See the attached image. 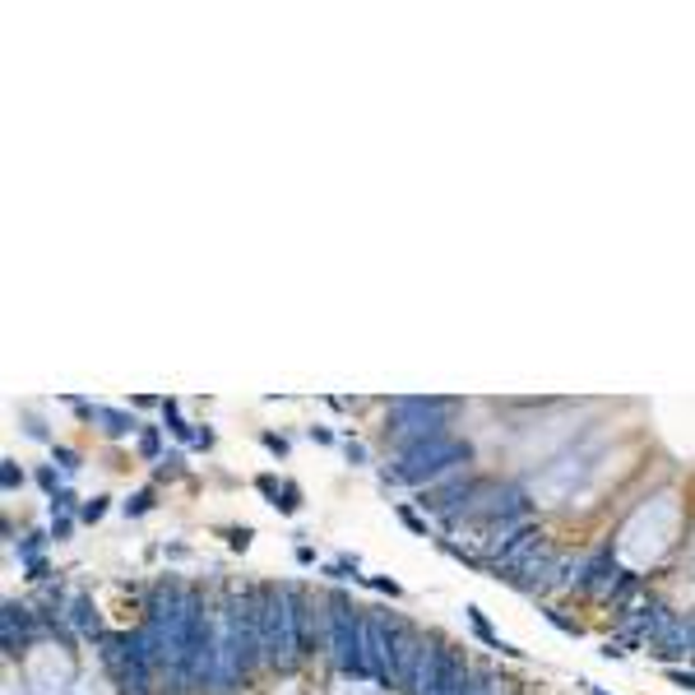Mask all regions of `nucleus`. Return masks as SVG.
<instances>
[{
    "label": "nucleus",
    "instance_id": "39448f33",
    "mask_svg": "<svg viewBox=\"0 0 695 695\" xmlns=\"http://www.w3.org/2000/svg\"><path fill=\"white\" fill-rule=\"evenodd\" d=\"M468 663L459 649L449 644H427V659L418 672V695H464L468 690Z\"/></svg>",
    "mask_w": 695,
    "mask_h": 695
},
{
    "label": "nucleus",
    "instance_id": "2eb2a0df",
    "mask_svg": "<svg viewBox=\"0 0 695 695\" xmlns=\"http://www.w3.org/2000/svg\"><path fill=\"white\" fill-rule=\"evenodd\" d=\"M594 695H603V690H594Z\"/></svg>",
    "mask_w": 695,
    "mask_h": 695
},
{
    "label": "nucleus",
    "instance_id": "7ed1b4c3",
    "mask_svg": "<svg viewBox=\"0 0 695 695\" xmlns=\"http://www.w3.org/2000/svg\"><path fill=\"white\" fill-rule=\"evenodd\" d=\"M260 644H265V663L278 672H293L302 663L297 635H293V612L283 598V584H260Z\"/></svg>",
    "mask_w": 695,
    "mask_h": 695
},
{
    "label": "nucleus",
    "instance_id": "f257e3e1",
    "mask_svg": "<svg viewBox=\"0 0 695 695\" xmlns=\"http://www.w3.org/2000/svg\"><path fill=\"white\" fill-rule=\"evenodd\" d=\"M330 653L343 677H372V653H366V612L352 607L343 594L330 598ZM376 681V677H372Z\"/></svg>",
    "mask_w": 695,
    "mask_h": 695
},
{
    "label": "nucleus",
    "instance_id": "0eeeda50",
    "mask_svg": "<svg viewBox=\"0 0 695 695\" xmlns=\"http://www.w3.org/2000/svg\"><path fill=\"white\" fill-rule=\"evenodd\" d=\"M366 653H372V677L381 686H394V617L366 612Z\"/></svg>",
    "mask_w": 695,
    "mask_h": 695
},
{
    "label": "nucleus",
    "instance_id": "20e7f679",
    "mask_svg": "<svg viewBox=\"0 0 695 695\" xmlns=\"http://www.w3.org/2000/svg\"><path fill=\"white\" fill-rule=\"evenodd\" d=\"M390 422H394V436H399V449L418 445V440H431V436H445L449 427V399H394L390 403Z\"/></svg>",
    "mask_w": 695,
    "mask_h": 695
},
{
    "label": "nucleus",
    "instance_id": "9b49d317",
    "mask_svg": "<svg viewBox=\"0 0 695 695\" xmlns=\"http://www.w3.org/2000/svg\"><path fill=\"white\" fill-rule=\"evenodd\" d=\"M635 589H640V580H635V575H622L617 584H612V594H607V598H612V603H626Z\"/></svg>",
    "mask_w": 695,
    "mask_h": 695
},
{
    "label": "nucleus",
    "instance_id": "4468645a",
    "mask_svg": "<svg viewBox=\"0 0 695 695\" xmlns=\"http://www.w3.org/2000/svg\"><path fill=\"white\" fill-rule=\"evenodd\" d=\"M672 681H681L686 690H695V677H690V672H681V668H672Z\"/></svg>",
    "mask_w": 695,
    "mask_h": 695
},
{
    "label": "nucleus",
    "instance_id": "9d476101",
    "mask_svg": "<svg viewBox=\"0 0 695 695\" xmlns=\"http://www.w3.org/2000/svg\"><path fill=\"white\" fill-rule=\"evenodd\" d=\"M74 622H79V631H84V635H98V617H89V603L84 598L74 603Z\"/></svg>",
    "mask_w": 695,
    "mask_h": 695
},
{
    "label": "nucleus",
    "instance_id": "423d86ee",
    "mask_svg": "<svg viewBox=\"0 0 695 695\" xmlns=\"http://www.w3.org/2000/svg\"><path fill=\"white\" fill-rule=\"evenodd\" d=\"M422 659H427V640L394 617V686L403 695H418V672H422Z\"/></svg>",
    "mask_w": 695,
    "mask_h": 695
},
{
    "label": "nucleus",
    "instance_id": "f8f14e48",
    "mask_svg": "<svg viewBox=\"0 0 695 695\" xmlns=\"http://www.w3.org/2000/svg\"><path fill=\"white\" fill-rule=\"evenodd\" d=\"M464 695H497V686H492V677H487V672H473Z\"/></svg>",
    "mask_w": 695,
    "mask_h": 695
},
{
    "label": "nucleus",
    "instance_id": "1a4fd4ad",
    "mask_svg": "<svg viewBox=\"0 0 695 695\" xmlns=\"http://www.w3.org/2000/svg\"><path fill=\"white\" fill-rule=\"evenodd\" d=\"M468 622H473V631H478V635H482L487 644H492V649H506V653H515L510 644H501V640L492 635V626H487V617H482V612H478V607H468Z\"/></svg>",
    "mask_w": 695,
    "mask_h": 695
},
{
    "label": "nucleus",
    "instance_id": "ddd939ff",
    "mask_svg": "<svg viewBox=\"0 0 695 695\" xmlns=\"http://www.w3.org/2000/svg\"><path fill=\"white\" fill-rule=\"evenodd\" d=\"M149 510V497H135V501H126V515H144Z\"/></svg>",
    "mask_w": 695,
    "mask_h": 695
},
{
    "label": "nucleus",
    "instance_id": "6e6552de",
    "mask_svg": "<svg viewBox=\"0 0 695 695\" xmlns=\"http://www.w3.org/2000/svg\"><path fill=\"white\" fill-rule=\"evenodd\" d=\"M622 575H617V565H612V556L607 552H598L594 561H584L580 565V575H575V589H603L607 584V594H612V584H617Z\"/></svg>",
    "mask_w": 695,
    "mask_h": 695
},
{
    "label": "nucleus",
    "instance_id": "f03ea898",
    "mask_svg": "<svg viewBox=\"0 0 695 695\" xmlns=\"http://www.w3.org/2000/svg\"><path fill=\"white\" fill-rule=\"evenodd\" d=\"M468 459H473V445L445 431V436H431V440H418V445L399 449L394 478L399 482H436V478H445L455 464H468Z\"/></svg>",
    "mask_w": 695,
    "mask_h": 695
}]
</instances>
